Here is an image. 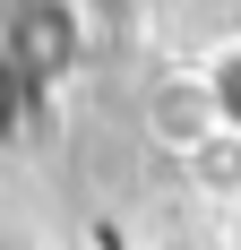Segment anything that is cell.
<instances>
[{
  "instance_id": "1",
  "label": "cell",
  "mask_w": 241,
  "mask_h": 250,
  "mask_svg": "<svg viewBox=\"0 0 241 250\" xmlns=\"http://www.w3.org/2000/svg\"><path fill=\"white\" fill-rule=\"evenodd\" d=\"M207 95H216V121H224V129H241V43H233V52H216Z\"/></svg>"
}]
</instances>
